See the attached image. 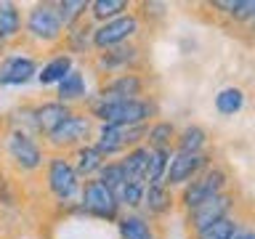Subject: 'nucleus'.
Returning <instances> with one entry per match:
<instances>
[{"label":"nucleus","mask_w":255,"mask_h":239,"mask_svg":"<svg viewBox=\"0 0 255 239\" xmlns=\"http://www.w3.org/2000/svg\"><path fill=\"white\" fill-rule=\"evenodd\" d=\"M88 115L93 117L96 125H149L159 120V101L157 96H146V99H128V101H115V99H101V96H91L83 107Z\"/></svg>","instance_id":"nucleus-1"},{"label":"nucleus","mask_w":255,"mask_h":239,"mask_svg":"<svg viewBox=\"0 0 255 239\" xmlns=\"http://www.w3.org/2000/svg\"><path fill=\"white\" fill-rule=\"evenodd\" d=\"M64 24L56 13V3H35L24 13L21 45L27 51H59L64 43Z\"/></svg>","instance_id":"nucleus-2"},{"label":"nucleus","mask_w":255,"mask_h":239,"mask_svg":"<svg viewBox=\"0 0 255 239\" xmlns=\"http://www.w3.org/2000/svg\"><path fill=\"white\" fill-rule=\"evenodd\" d=\"M234 189V173L229 170L226 162H215L207 167L205 173H199L194 181H189L186 186H181L175 191V207H178L181 213H189L194 210L197 205L207 202V199L223 194V191Z\"/></svg>","instance_id":"nucleus-3"},{"label":"nucleus","mask_w":255,"mask_h":239,"mask_svg":"<svg viewBox=\"0 0 255 239\" xmlns=\"http://www.w3.org/2000/svg\"><path fill=\"white\" fill-rule=\"evenodd\" d=\"M3 157L5 165L19 175H37L43 173L48 149L45 143L35 135L19 130V127H8L3 135Z\"/></svg>","instance_id":"nucleus-4"},{"label":"nucleus","mask_w":255,"mask_h":239,"mask_svg":"<svg viewBox=\"0 0 255 239\" xmlns=\"http://www.w3.org/2000/svg\"><path fill=\"white\" fill-rule=\"evenodd\" d=\"M43 181H45L48 197H51L56 205L67 207L69 213L77 210L83 178L75 173V167H72L67 154H53V151H48V159H45V167H43Z\"/></svg>","instance_id":"nucleus-5"},{"label":"nucleus","mask_w":255,"mask_h":239,"mask_svg":"<svg viewBox=\"0 0 255 239\" xmlns=\"http://www.w3.org/2000/svg\"><path fill=\"white\" fill-rule=\"evenodd\" d=\"M93 135H96L93 117L88 115L85 109H75L43 143H45L48 151H53V154H69V151H75L77 146H83V143H91Z\"/></svg>","instance_id":"nucleus-6"},{"label":"nucleus","mask_w":255,"mask_h":239,"mask_svg":"<svg viewBox=\"0 0 255 239\" xmlns=\"http://www.w3.org/2000/svg\"><path fill=\"white\" fill-rule=\"evenodd\" d=\"M91 67L99 77H109V75H120V72H146V53H143L141 43H125L109 51L93 53Z\"/></svg>","instance_id":"nucleus-7"},{"label":"nucleus","mask_w":255,"mask_h":239,"mask_svg":"<svg viewBox=\"0 0 255 239\" xmlns=\"http://www.w3.org/2000/svg\"><path fill=\"white\" fill-rule=\"evenodd\" d=\"M143 32V21L138 11H128L123 16L104 24H96L93 27V53L109 51V48L125 45V43H135Z\"/></svg>","instance_id":"nucleus-8"},{"label":"nucleus","mask_w":255,"mask_h":239,"mask_svg":"<svg viewBox=\"0 0 255 239\" xmlns=\"http://www.w3.org/2000/svg\"><path fill=\"white\" fill-rule=\"evenodd\" d=\"M146 127L149 125H133V127H125V125H96L93 143L107 159H117V157H123L125 151L141 146V143L146 141Z\"/></svg>","instance_id":"nucleus-9"},{"label":"nucleus","mask_w":255,"mask_h":239,"mask_svg":"<svg viewBox=\"0 0 255 239\" xmlns=\"http://www.w3.org/2000/svg\"><path fill=\"white\" fill-rule=\"evenodd\" d=\"M75 213L91 215V218H99V221H107V223H117V218L123 215V207H120L117 197L112 194L99 178H88V181H83Z\"/></svg>","instance_id":"nucleus-10"},{"label":"nucleus","mask_w":255,"mask_h":239,"mask_svg":"<svg viewBox=\"0 0 255 239\" xmlns=\"http://www.w3.org/2000/svg\"><path fill=\"white\" fill-rule=\"evenodd\" d=\"M239 199H242L239 191L229 189V191H223V194L207 199V202H202V205H197L194 210L183 213V229H186V234L191 237V234H197V231H202L205 226H210V223L226 218V215H231V213H237L239 207H242Z\"/></svg>","instance_id":"nucleus-11"},{"label":"nucleus","mask_w":255,"mask_h":239,"mask_svg":"<svg viewBox=\"0 0 255 239\" xmlns=\"http://www.w3.org/2000/svg\"><path fill=\"white\" fill-rule=\"evenodd\" d=\"M96 96L101 99H115V101H128V99H146L151 93V77L149 72H120L99 80Z\"/></svg>","instance_id":"nucleus-12"},{"label":"nucleus","mask_w":255,"mask_h":239,"mask_svg":"<svg viewBox=\"0 0 255 239\" xmlns=\"http://www.w3.org/2000/svg\"><path fill=\"white\" fill-rule=\"evenodd\" d=\"M213 162H215V151L213 149L202 151V154H181V151H173L162 183L167 189L178 191L181 186H186L189 181H194L199 173H205Z\"/></svg>","instance_id":"nucleus-13"},{"label":"nucleus","mask_w":255,"mask_h":239,"mask_svg":"<svg viewBox=\"0 0 255 239\" xmlns=\"http://www.w3.org/2000/svg\"><path fill=\"white\" fill-rule=\"evenodd\" d=\"M40 61L37 56L21 48V51H8L0 59V88H21L37 77Z\"/></svg>","instance_id":"nucleus-14"},{"label":"nucleus","mask_w":255,"mask_h":239,"mask_svg":"<svg viewBox=\"0 0 255 239\" xmlns=\"http://www.w3.org/2000/svg\"><path fill=\"white\" fill-rule=\"evenodd\" d=\"M205 8H210L215 19H223L229 29L239 32L255 19V0H213L205 3Z\"/></svg>","instance_id":"nucleus-15"},{"label":"nucleus","mask_w":255,"mask_h":239,"mask_svg":"<svg viewBox=\"0 0 255 239\" xmlns=\"http://www.w3.org/2000/svg\"><path fill=\"white\" fill-rule=\"evenodd\" d=\"M72 107L67 104L56 101V99H45V101H35L32 104V120H35V130H37V138H48L56 127H59L64 120L72 115Z\"/></svg>","instance_id":"nucleus-16"},{"label":"nucleus","mask_w":255,"mask_h":239,"mask_svg":"<svg viewBox=\"0 0 255 239\" xmlns=\"http://www.w3.org/2000/svg\"><path fill=\"white\" fill-rule=\"evenodd\" d=\"M21 35H24L21 8L11 0H0V45L5 51L13 45H21Z\"/></svg>","instance_id":"nucleus-17"},{"label":"nucleus","mask_w":255,"mask_h":239,"mask_svg":"<svg viewBox=\"0 0 255 239\" xmlns=\"http://www.w3.org/2000/svg\"><path fill=\"white\" fill-rule=\"evenodd\" d=\"M88 99H91V93H88V77H85V72L77 69V67L56 85V101L67 104L72 109H83Z\"/></svg>","instance_id":"nucleus-18"},{"label":"nucleus","mask_w":255,"mask_h":239,"mask_svg":"<svg viewBox=\"0 0 255 239\" xmlns=\"http://www.w3.org/2000/svg\"><path fill=\"white\" fill-rule=\"evenodd\" d=\"M117 234L120 239H162L159 223L143 213H123L117 218Z\"/></svg>","instance_id":"nucleus-19"},{"label":"nucleus","mask_w":255,"mask_h":239,"mask_svg":"<svg viewBox=\"0 0 255 239\" xmlns=\"http://www.w3.org/2000/svg\"><path fill=\"white\" fill-rule=\"evenodd\" d=\"M175 210V191L167 189L165 183L157 186H146L143 191V202H141V213L151 221H162Z\"/></svg>","instance_id":"nucleus-20"},{"label":"nucleus","mask_w":255,"mask_h":239,"mask_svg":"<svg viewBox=\"0 0 255 239\" xmlns=\"http://www.w3.org/2000/svg\"><path fill=\"white\" fill-rule=\"evenodd\" d=\"M210 130L199 122H189L178 127V135H175L173 151H181V154H202V151H210Z\"/></svg>","instance_id":"nucleus-21"},{"label":"nucleus","mask_w":255,"mask_h":239,"mask_svg":"<svg viewBox=\"0 0 255 239\" xmlns=\"http://www.w3.org/2000/svg\"><path fill=\"white\" fill-rule=\"evenodd\" d=\"M72 69H75V59H72L67 51H61V48H59V51L51 53V59L40 64L35 80H37V83L43 85V88H56L64 77L69 75Z\"/></svg>","instance_id":"nucleus-22"},{"label":"nucleus","mask_w":255,"mask_h":239,"mask_svg":"<svg viewBox=\"0 0 255 239\" xmlns=\"http://www.w3.org/2000/svg\"><path fill=\"white\" fill-rule=\"evenodd\" d=\"M67 157H69L72 167H75V173H77L83 181L96 178V175H99V170L104 167V162H107V157H104L101 151L96 149L93 141H91V143H83V146H77L75 151H69Z\"/></svg>","instance_id":"nucleus-23"},{"label":"nucleus","mask_w":255,"mask_h":239,"mask_svg":"<svg viewBox=\"0 0 255 239\" xmlns=\"http://www.w3.org/2000/svg\"><path fill=\"white\" fill-rule=\"evenodd\" d=\"M61 51H67L72 59H75V56L91 59V56H93V24H91V19L80 21V24H75L72 29L64 32Z\"/></svg>","instance_id":"nucleus-24"},{"label":"nucleus","mask_w":255,"mask_h":239,"mask_svg":"<svg viewBox=\"0 0 255 239\" xmlns=\"http://www.w3.org/2000/svg\"><path fill=\"white\" fill-rule=\"evenodd\" d=\"M245 223H247V215H245L242 207H239L237 213H231V215H226V218H221V221L210 223V226H205L202 231L191 234L189 239H234L237 231L242 229Z\"/></svg>","instance_id":"nucleus-25"},{"label":"nucleus","mask_w":255,"mask_h":239,"mask_svg":"<svg viewBox=\"0 0 255 239\" xmlns=\"http://www.w3.org/2000/svg\"><path fill=\"white\" fill-rule=\"evenodd\" d=\"M149 154H151V149L146 146V143H141V146H135V149H130V151H125L123 157H117L120 162H123V167H125V175H128V181L146 183Z\"/></svg>","instance_id":"nucleus-26"},{"label":"nucleus","mask_w":255,"mask_h":239,"mask_svg":"<svg viewBox=\"0 0 255 239\" xmlns=\"http://www.w3.org/2000/svg\"><path fill=\"white\" fill-rule=\"evenodd\" d=\"M128 11H133V3L130 0H91V8H88V19L91 24H104V21H112L117 16H123Z\"/></svg>","instance_id":"nucleus-27"},{"label":"nucleus","mask_w":255,"mask_h":239,"mask_svg":"<svg viewBox=\"0 0 255 239\" xmlns=\"http://www.w3.org/2000/svg\"><path fill=\"white\" fill-rule=\"evenodd\" d=\"M245 99H247V93L239 85H226L215 93L213 104H215V112L221 117H237L245 109Z\"/></svg>","instance_id":"nucleus-28"},{"label":"nucleus","mask_w":255,"mask_h":239,"mask_svg":"<svg viewBox=\"0 0 255 239\" xmlns=\"http://www.w3.org/2000/svg\"><path fill=\"white\" fill-rule=\"evenodd\" d=\"M175 135H178V125L173 120H154L146 127V146L149 149H173Z\"/></svg>","instance_id":"nucleus-29"},{"label":"nucleus","mask_w":255,"mask_h":239,"mask_svg":"<svg viewBox=\"0 0 255 239\" xmlns=\"http://www.w3.org/2000/svg\"><path fill=\"white\" fill-rule=\"evenodd\" d=\"M88 8H91V0H59L56 13H59L64 29H72L75 24L88 19Z\"/></svg>","instance_id":"nucleus-30"},{"label":"nucleus","mask_w":255,"mask_h":239,"mask_svg":"<svg viewBox=\"0 0 255 239\" xmlns=\"http://www.w3.org/2000/svg\"><path fill=\"white\" fill-rule=\"evenodd\" d=\"M170 157H173V149H151L149 167H146V186H157V183L165 181Z\"/></svg>","instance_id":"nucleus-31"},{"label":"nucleus","mask_w":255,"mask_h":239,"mask_svg":"<svg viewBox=\"0 0 255 239\" xmlns=\"http://www.w3.org/2000/svg\"><path fill=\"white\" fill-rule=\"evenodd\" d=\"M143 191H146V183L125 181V186L117 191V202H120V207H123V213H141Z\"/></svg>","instance_id":"nucleus-32"},{"label":"nucleus","mask_w":255,"mask_h":239,"mask_svg":"<svg viewBox=\"0 0 255 239\" xmlns=\"http://www.w3.org/2000/svg\"><path fill=\"white\" fill-rule=\"evenodd\" d=\"M96 178H99V181L104 183V186H107V189L112 191V194L117 197V191L125 186L128 175H125V167H123V162H120V159H107Z\"/></svg>","instance_id":"nucleus-33"},{"label":"nucleus","mask_w":255,"mask_h":239,"mask_svg":"<svg viewBox=\"0 0 255 239\" xmlns=\"http://www.w3.org/2000/svg\"><path fill=\"white\" fill-rule=\"evenodd\" d=\"M234 239H255V221L247 218V223L237 231V237H234Z\"/></svg>","instance_id":"nucleus-34"},{"label":"nucleus","mask_w":255,"mask_h":239,"mask_svg":"<svg viewBox=\"0 0 255 239\" xmlns=\"http://www.w3.org/2000/svg\"><path fill=\"white\" fill-rule=\"evenodd\" d=\"M242 32H245V40H247V43H253V45H255V19H253L250 24H247V27H245Z\"/></svg>","instance_id":"nucleus-35"}]
</instances>
